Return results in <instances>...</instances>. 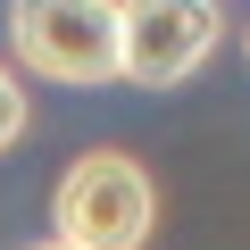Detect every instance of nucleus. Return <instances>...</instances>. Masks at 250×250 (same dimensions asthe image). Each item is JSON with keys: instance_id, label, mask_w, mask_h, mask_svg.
<instances>
[{"instance_id": "obj_5", "label": "nucleus", "mask_w": 250, "mask_h": 250, "mask_svg": "<svg viewBox=\"0 0 250 250\" xmlns=\"http://www.w3.org/2000/svg\"><path fill=\"white\" fill-rule=\"evenodd\" d=\"M25 250H67V242H25Z\"/></svg>"}, {"instance_id": "obj_2", "label": "nucleus", "mask_w": 250, "mask_h": 250, "mask_svg": "<svg viewBox=\"0 0 250 250\" xmlns=\"http://www.w3.org/2000/svg\"><path fill=\"white\" fill-rule=\"evenodd\" d=\"M9 42L42 83H117V0H9Z\"/></svg>"}, {"instance_id": "obj_4", "label": "nucleus", "mask_w": 250, "mask_h": 250, "mask_svg": "<svg viewBox=\"0 0 250 250\" xmlns=\"http://www.w3.org/2000/svg\"><path fill=\"white\" fill-rule=\"evenodd\" d=\"M25 142V92H17V67H0V159Z\"/></svg>"}, {"instance_id": "obj_3", "label": "nucleus", "mask_w": 250, "mask_h": 250, "mask_svg": "<svg viewBox=\"0 0 250 250\" xmlns=\"http://www.w3.org/2000/svg\"><path fill=\"white\" fill-rule=\"evenodd\" d=\"M225 17L217 0H117V75L142 92H175L208 67Z\"/></svg>"}, {"instance_id": "obj_1", "label": "nucleus", "mask_w": 250, "mask_h": 250, "mask_svg": "<svg viewBox=\"0 0 250 250\" xmlns=\"http://www.w3.org/2000/svg\"><path fill=\"white\" fill-rule=\"evenodd\" d=\"M159 233V184L125 150H83L50 184V242L67 250H150Z\"/></svg>"}]
</instances>
